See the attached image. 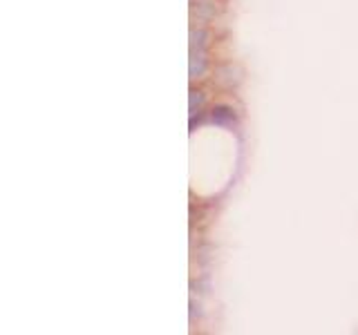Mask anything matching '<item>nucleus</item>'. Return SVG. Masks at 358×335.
<instances>
[]
</instances>
